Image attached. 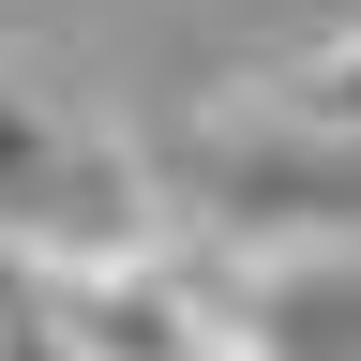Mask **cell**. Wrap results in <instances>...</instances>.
Returning <instances> with one entry per match:
<instances>
[{
	"label": "cell",
	"mask_w": 361,
	"mask_h": 361,
	"mask_svg": "<svg viewBox=\"0 0 361 361\" xmlns=\"http://www.w3.org/2000/svg\"><path fill=\"white\" fill-rule=\"evenodd\" d=\"M166 180L151 151H121L75 90L45 75H0V256L16 271H121V256H166Z\"/></svg>",
	"instance_id": "obj_1"
},
{
	"label": "cell",
	"mask_w": 361,
	"mask_h": 361,
	"mask_svg": "<svg viewBox=\"0 0 361 361\" xmlns=\"http://www.w3.org/2000/svg\"><path fill=\"white\" fill-rule=\"evenodd\" d=\"M151 180H166V211L226 226L256 271H286V256H361V151L271 121V106H241V121L180 135V151H151Z\"/></svg>",
	"instance_id": "obj_2"
},
{
	"label": "cell",
	"mask_w": 361,
	"mask_h": 361,
	"mask_svg": "<svg viewBox=\"0 0 361 361\" xmlns=\"http://www.w3.org/2000/svg\"><path fill=\"white\" fill-rule=\"evenodd\" d=\"M30 316L61 331V361H256L241 301L196 286L180 256H121V271H30Z\"/></svg>",
	"instance_id": "obj_3"
},
{
	"label": "cell",
	"mask_w": 361,
	"mask_h": 361,
	"mask_svg": "<svg viewBox=\"0 0 361 361\" xmlns=\"http://www.w3.org/2000/svg\"><path fill=\"white\" fill-rule=\"evenodd\" d=\"M241 106H271V121H301V135H346V151H361V30L301 45V61H271Z\"/></svg>",
	"instance_id": "obj_4"
},
{
	"label": "cell",
	"mask_w": 361,
	"mask_h": 361,
	"mask_svg": "<svg viewBox=\"0 0 361 361\" xmlns=\"http://www.w3.org/2000/svg\"><path fill=\"white\" fill-rule=\"evenodd\" d=\"M0 361H61V331L45 316H0Z\"/></svg>",
	"instance_id": "obj_5"
}]
</instances>
